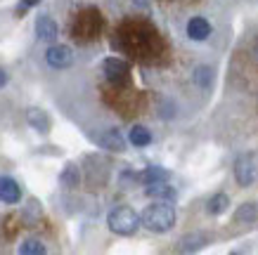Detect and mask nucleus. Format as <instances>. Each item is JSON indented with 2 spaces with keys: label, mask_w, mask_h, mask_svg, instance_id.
I'll use <instances>...</instances> for the list:
<instances>
[{
  "label": "nucleus",
  "mask_w": 258,
  "mask_h": 255,
  "mask_svg": "<svg viewBox=\"0 0 258 255\" xmlns=\"http://www.w3.org/2000/svg\"><path fill=\"white\" fill-rule=\"evenodd\" d=\"M140 220H142V227H145L147 232L166 234L175 227L178 213H175V208L171 206V201H157L142 210Z\"/></svg>",
  "instance_id": "nucleus-1"
},
{
  "label": "nucleus",
  "mask_w": 258,
  "mask_h": 255,
  "mask_svg": "<svg viewBox=\"0 0 258 255\" xmlns=\"http://www.w3.org/2000/svg\"><path fill=\"white\" fill-rule=\"evenodd\" d=\"M140 224H142L140 215H138L131 206H116V208H111L109 215H107L109 232L118 234V236H131V234H135Z\"/></svg>",
  "instance_id": "nucleus-2"
},
{
  "label": "nucleus",
  "mask_w": 258,
  "mask_h": 255,
  "mask_svg": "<svg viewBox=\"0 0 258 255\" xmlns=\"http://www.w3.org/2000/svg\"><path fill=\"white\" fill-rule=\"evenodd\" d=\"M235 180L242 189H249L258 178V161L253 154H239L235 158Z\"/></svg>",
  "instance_id": "nucleus-3"
},
{
  "label": "nucleus",
  "mask_w": 258,
  "mask_h": 255,
  "mask_svg": "<svg viewBox=\"0 0 258 255\" xmlns=\"http://www.w3.org/2000/svg\"><path fill=\"white\" fill-rule=\"evenodd\" d=\"M102 73L104 78L114 85H121V83H128V78H131V66L128 62H123L121 57H107L104 62H102Z\"/></svg>",
  "instance_id": "nucleus-4"
},
{
  "label": "nucleus",
  "mask_w": 258,
  "mask_h": 255,
  "mask_svg": "<svg viewBox=\"0 0 258 255\" xmlns=\"http://www.w3.org/2000/svg\"><path fill=\"white\" fill-rule=\"evenodd\" d=\"M45 62H47V66H52V69H69L71 64H74V52H71L69 45L52 43V45L45 50Z\"/></svg>",
  "instance_id": "nucleus-5"
},
{
  "label": "nucleus",
  "mask_w": 258,
  "mask_h": 255,
  "mask_svg": "<svg viewBox=\"0 0 258 255\" xmlns=\"http://www.w3.org/2000/svg\"><path fill=\"white\" fill-rule=\"evenodd\" d=\"M36 36H38V40H43V43H57V38H59V26H57V22L52 19L50 15H38L36 17Z\"/></svg>",
  "instance_id": "nucleus-6"
},
{
  "label": "nucleus",
  "mask_w": 258,
  "mask_h": 255,
  "mask_svg": "<svg viewBox=\"0 0 258 255\" xmlns=\"http://www.w3.org/2000/svg\"><path fill=\"white\" fill-rule=\"evenodd\" d=\"M26 123L31 125L36 132H40V135H47V132L52 130V118H50V114H47L45 109H40V107L26 109Z\"/></svg>",
  "instance_id": "nucleus-7"
},
{
  "label": "nucleus",
  "mask_w": 258,
  "mask_h": 255,
  "mask_svg": "<svg viewBox=\"0 0 258 255\" xmlns=\"http://www.w3.org/2000/svg\"><path fill=\"white\" fill-rule=\"evenodd\" d=\"M100 147L107 149V151H111V154H123L125 151V144H128V139L121 135V130H116V128H109V130H104L100 135Z\"/></svg>",
  "instance_id": "nucleus-8"
},
{
  "label": "nucleus",
  "mask_w": 258,
  "mask_h": 255,
  "mask_svg": "<svg viewBox=\"0 0 258 255\" xmlns=\"http://www.w3.org/2000/svg\"><path fill=\"white\" fill-rule=\"evenodd\" d=\"M0 201L8 203V206H15L22 201V185L15 178H8V175L0 178Z\"/></svg>",
  "instance_id": "nucleus-9"
},
{
  "label": "nucleus",
  "mask_w": 258,
  "mask_h": 255,
  "mask_svg": "<svg viewBox=\"0 0 258 255\" xmlns=\"http://www.w3.org/2000/svg\"><path fill=\"white\" fill-rule=\"evenodd\" d=\"M187 38L189 40H197V43H202V40H206L209 36L213 33V26L211 22L206 19V17H192L187 22Z\"/></svg>",
  "instance_id": "nucleus-10"
},
{
  "label": "nucleus",
  "mask_w": 258,
  "mask_h": 255,
  "mask_svg": "<svg viewBox=\"0 0 258 255\" xmlns=\"http://www.w3.org/2000/svg\"><path fill=\"white\" fill-rule=\"evenodd\" d=\"M97 31H100V12L88 10V17H79L76 38H93Z\"/></svg>",
  "instance_id": "nucleus-11"
},
{
  "label": "nucleus",
  "mask_w": 258,
  "mask_h": 255,
  "mask_svg": "<svg viewBox=\"0 0 258 255\" xmlns=\"http://www.w3.org/2000/svg\"><path fill=\"white\" fill-rule=\"evenodd\" d=\"M209 241H211V236H209L206 232L185 234V236L178 241V250H180V253H195V250H202Z\"/></svg>",
  "instance_id": "nucleus-12"
},
{
  "label": "nucleus",
  "mask_w": 258,
  "mask_h": 255,
  "mask_svg": "<svg viewBox=\"0 0 258 255\" xmlns=\"http://www.w3.org/2000/svg\"><path fill=\"white\" fill-rule=\"evenodd\" d=\"M171 180V170H166L164 165H149L142 173H138V182L142 185H157V182H168Z\"/></svg>",
  "instance_id": "nucleus-13"
},
{
  "label": "nucleus",
  "mask_w": 258,
  "mask_h": 255,
  "mask_svg": "<svg viewBox=\"0 0 258 255\" xmlns=\"http://www.w3.org/2000/svg\"><path fill=\"white\" fill-rule=\"evenodd\" d=\"M149 199H154V201H175L178 199V192H175V187H171L168 182H157V185H147L145 189Z\"/></svg>",
  "instance_id": "nucleus-14"
},
{
  "label": "nucleus",
  "mask_w": 258,
  "mask_h": 255,
  "mask_svg": "<svg viewBox=\"0 0 258 255\" xmlns=\"http://www.w3.org/2000/svg\"><path fill=\"white\" fill-rule=\"evenodd\" d=\"M128 142H131L133 147H138V149H145V147H149V144L154 142V137H152L149 128H145V125H133L131 132H128Z\"/></svg>",
  "instance_id": "nucleus-15"
},
{
  "label": "nucleus",
  "mask_w": 258,
  "mask_h": 255,
  "mask_svg": "<svg viewBox=\"0 0 258 255\" xmlns=\"http://www.w3.org/2000/svg\"><path fill=\"white\" fill-rule=\"evenodd\" d=\"M59 182H62L64 189H76L81 185V170L76 163H67L62 170V175H59Z\"/></svg>",
  "instance_id": "nucleus-16"
},
{
  "label": "nucleus",
  "mask_w": 258,
  "mask_h": 255,
  "mask_svg": "<svg viewBox=\"0 0 258 255\" xmlns=\"http://www.w3.org/2000/svg\"><path fill=\"white\" fill-rule=\"evenodd\" d=\"M227 208H230V196H227L225 192L213 194L211 199L206 201V213H209V215H223Z\"/></svg>",
  "instance_id": "nucleus-17"
},
{
  "label": "nucleus",
  "mask_w": 258,
  "mask_h": 255,
  "mask_svg": "<svg viewBox=\"0 0 258 255\" xmlns=\"http://www.w3.org/2000/svg\"><path fill=\"white\" fill-rule=\"evenodd\" d=\"M256 220H258V206L256 203L246 201L235 210V222L237 224H253Z\"/></svg>",
  "instance_id": "nucleus-18"
},
{
  "label": "nucleus",
  "mask_w": 258,
  "mask_h": 255,
  "mask_svg": "<svg viewBox=\"0 0 258 255\" xmlns=\"http://www.w3.org/2000/svg\"><path fill=\"white\" fill-rule=\"evenodd\" d=\"M192 80H195L197 88H202V90H211V85H213V69H211V66H206V64L197 66L195 73H192Z\"/></svg>",
  "instance_id": "nucleus-19"
},
{
  "label": "nucleus",
  "mask_w": 258,
  "mask_h": 255,
  "mask_svg": "<svg viewBox=\"0 0 258 255\" xmlns=\"http://www.w3.org/2000/svg\"><path fill=\"white\" fill-rule=\"evenodd\" d=\"M17 250H19L22 255H43L47 248H45V243L38 241V239H24Z\"/></svg>",
  "instance_id": "nucleus-20"
},
{
  "label": "nucleus",
  "mask_w": 258,
  "mask_h": 255,
  "mask_svg": "<svg viewBox=\"0 0 258 255\" xmlns=\"http://www.w3.org/2000/svg\"><path fill=\"white\" fill-rule=\"evenodd\" d=\"M40 213H43L40 203L36 201V199H31V201H29V206H26V210H24V217H26L29 222H36V220L40 217Z\"/></svg>",
  "instance_id": "nucleus-21"
},
{
  "label": "nucleus",
  "mask_w": 258,
  "mask_h": 255,
  "mask_svg": "<svg viewBox=\"0 0 258 255\" xmlns=\"http://www.w3.org/2000/svg\"><path fill=\"white\" fill-rule=\"evenodd\" d=\"M5 85H8V71H5L3 66H0V90H3Z\"/></svg>",
  "instance_id": "nucleus-22"
},
{
  "label": "nucleus",
  "mask_w": 258,
  "mask_h": 255,
  "mask_svg": "<svg viewBox=\"0 0 258 255\" xmlns=\"http://www.w3.org/2000/svg\"><path fill=\"white\" fill-rule=\"evenodd\" d=\"M133 3H135V8H140V10L149 8V0H133Z\"/></svg>",
  "instance_id": "nucleus-23"
}]
</instances>
